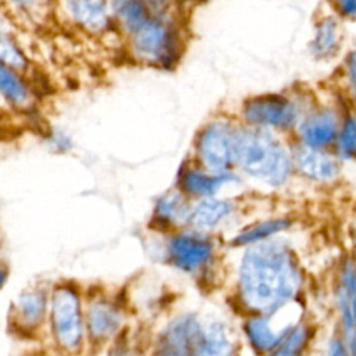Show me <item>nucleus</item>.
<instances>
[{
  "label": "nucleus",
  "instance_id": "obj_1",
  "mask_svg": "<svg viewBox=\"0 0 356 356\" xmlns=\"http://www.w3.org/2000/svg\"><path fill=\"white\" fill-rule=\"evenodd\" d=\"M241 293L248 306L274 312L296 292L299 277L288 250L277 242L249 249L241 264Z\"/></svg>",
  "mask_w": 356,
  "mask_h": 356
},
{
  "label": "nucleus",
  "instance_id": "obj_2",
  "mask_svg": "<svg viewBox=\"0 0 356 356\" xmlns=\"http://www.w3.org/2000/svg\"><path fill=\"white\" fill-rule=\"evenodd\" d=\"M234 157L250 175L280 185L289 171L284 149L263 129H246L234 138Z\"/></svg>",
  "mask_w": 356,
  "mask_h": 356
},
{
  "label": "nucleus",
  "instance_id": "obj_3",
  "mask_svg": "<svg viewBox=\"0 0 356 356\" xmlns=\"http://www.w3.org/2000/svg\"><path fill=\"white\" fill-rule=\"evenodd\" d=\"M51 323L57 341L67 349H74L81 343L82 324L79 302L70 288H60L51 300Z\"/></svg>",
  "mask_w": 356,
  "mask_h": 356
},
{
  "label": "nucleus",
  "instance_id": "obj_4",
  "mask_svg": "<svg viewBox=\"0 0 356 356\" xmlns=\"http://www.w3.org/2000/svg\"><path fill=\"white\" fill-rule=\"evenodd\" d=\"M234 138L224 122H213L200 136L199 153L203 163L216 172H222L234 157Z\"/></svg>",
  "mask_w": 356,
  "mask_h": 356
},
{
  "label": "nucleus",
  "instance_id": "obj_5",
  "mask_svg": "<svg viewBox=\"0 0 356 356\" xmlns=\"http://www.w3.org/2000/svg\"><path fill=\"white\" fill-rule=\"evenodd\" d=\"M132 35L136 53L147 60L163 61L172 51V32L161 19L149 17Z\"/></svg>",
  "mask_w": 356,
  "mask_h": 356
},
{
  "label": "nucleus",
  "instance_id": "obj_6",
  "mask_svg": "<svg viewBox=\"0 0 356 356\" xmlns=\"http://www.w3.org/2000/svg\"><path fill=\"white\" fill-rule=\"evenodd\" d=\"M245 117L257 125L289 127L295 122L296 110L293 104L281 96L268 95L252 99L245 106Z\"/></svg>",
  "mask_w": 356,
  "mask_h": 356
},
{
  "label": "nucleus",
  "instance_id": "obj_7",
  "mask_svg": "<svg viewBox=\"0 0 356 356\" xmlns=\"http://www.w3.org/2000/svg\"><path fill=\"white\" fill-rule=\"evenodd\" d=\"M203 327L193 317H181L171 323L160 339L161 356H196Z\"/></svg>",
  "mask_w": 356,
  "mask_h": 356
},
{
  "label": "nucleus",
  "instance_id": "obj_8",
  "mask_svg": "<svg viewBox=\"0 0 356 356\" xmlns=\"http://www.w3.org/2000/svg\"><path fill=\"white\" fill-rule=\"evenodd\" d=\"M171 261L185 271H193L200 267L211 253V245L209 241L193 236L179 235L170 243Z\"/></svg>",
  "mask_w": 356,
  "mask_h": 356
},
{
  "label": "nucleus",
  "instance_id": "obj_9",
  "mask_svg": "<svg viewBox=\"0 0 356 356\" xmlns=\"http://www.w3.org/2000/svg\"><path fill=\"white\" fill-rule=\"evenodd\" d=\"M74 19L82 26L97 31L107 22L106 0H65Z\"/></svg>",
  "mask_w": 356,
  "mask_h": 356
},
{
  "label": "nucleus",
  "instance_id": "obj_10",
  "mask_svg": "<svg viewBox=\"0 0 356 356\" xmlns=\"http://www.w3.org/2000/svg\"><path fill=\"white\" fill-rule=\"evenodd\" d=\"M337 134L335 118L330 113H318L303 122L302 136L312 147H318L330 143Z\"/></svg>",
  "mask_w": 356,
  "mask_h": 356
},
{
  "label": "nucleus",
  "instance_id": "obj_11",
  "mask_svg": "<svg viewBox=\"0 0 356 356\" xmlns=\"http://www.w3.org/2000/svg\"><path fill=\"white\" fill-rule=\"evenodd\" d=\"M121 317L118 312L106 303H96L90 307L88 314L89 331L93 338L103 339L113 335L120 327Z\"/></svg>",
  "mask_w": 356,
  "mask_h": 356
},
{
  "label": "nucleus",
  "instance_id": "obj_12",
  "mask_svg": "<svg viewBox=\"0 0 356 356\" xmlns=\"http://www.w3.org/2000/svg\"><path fill=\"white\" fill-rule=\"evenodd\" d=\"M196 356H231V342L220 323L203 327Z\"/></svg>",
  "mask_w": 356,
  "mask_h": 356
},
{
  "label": "nucleus",
  "instance_id": "obj_13",
  "mask_svg": "<svg viewBox=\"0 0 356 356\" xmlns=\"http://www.w3.org/2000/svg\"><path fill=\"white\" fill-rule=\"evenodd\" d=\"M296 163L306 175L316 179H327L337 172L335 163L328 156L313 149L299 150L296 153Z\"/></svg>",
  "mask_w": 356,
  "mask_h": 356
},
{
  "label": "nucleus",
  "instance_id": "obj_14",
  "mask_svg": "<svg viewBox=\"0 0 356 356\" xmlns=\"http://www.w3.org/2000/svg\"><path fill=\"white\" fill-rule=\"evenodd\" d=\"M234 179L232 175L218 174V175H207L199 171H185L181 177V184L185 192L192 195H211L214 193L222 184Z\"/></svg>",
  "mask_w": 356,
  "mask_h": 356
},
{
  "label": "nucleus",
  "instance_id": "obj_15",
  "mask_svg": "<svg viewBox=\"0 0 356 356\" xmlns=\"http://www.w3.org/2000/svg\"><path fill=\"white\" fill-rule=\"evenodd\" d=\"M229 210L231 206L224 200L206 199L196 206L189 218L193 227L199 229H206L214 227L229 213Z\"/></svg>",
  "mask_w": 356,
  "mask_h": 356
},
{
  "label": "nucleus",
  "instance_id": "obj_16",
  "mask_svg": "<svg viewBox=\"0 0 356 356\" xmlns=\"http://www.w3.org/2000/svg\"><path fill=\"white\" fill-rule=\"evenodd\" d=\"M246 332L254 348H257L259 350H270L280 342L286 330L274 331L267 320L252 318L246 324Z\"/></svg>",
  "mask_w": 356,
  "mask_h": 356
},
{
  "label": "nucleus",
  "instance_id": "obj_17",
  "mask_svg": "<svg viewBox=\"0 0 356 356\" xmlns=\"http://www.w3.org/2000/svg\"><path fill=\"white\" fill-rule=\"evenodd\" d=\"M113 7L129 32H134L149 18L140 0H113Z\"/></svg>",
  "mask_w": 356,
  "mask_h": 356
},
{
  "label": "nucleus",
  "instance_id": "obj_18",
  "mask_svg": "<svg viewBox=\"0 0 356 356\" xmlns=\"http://www.w3.org/2000/svg\"><path fill=\"white\" fill-rule=\"evenodd\" d=\"M0 93L15 104L25 103L28 97V90L24 82L7 67V64L0 61Z\"/></svg>",
  "mask_w": 356,
  "mask_h": 356
},
{
  "label": "nucleus",
  "instance_id": "obj_19",
  "mask_svg": "<svg viewBox=\"0 0 356 356\" xmlns=\"http://www.w3.org/2000/svg\"><path fill=\"white\" fill-rule=\"evenodd\" d=\"M44 296L38 291H29L21 295L18 300V309L22 320L26 324H36L40 321L44 312Z\"/></svg>",
  "mask_w": 356,
  "mask_h": 356
},
{
  "label": "nucleus",
  "instance_id": "obj_20",
  "mask_svg": "<svg viewBox=\"0 0 356 356\" xmlns=\"http://www.w3.org/2000/svg\"><path fill=\"white\" fill-rule=\"evenodd\" d=\"M289 225V221L286 220H271V221H266L261 222L253 228H250L249 231L241 234L239 236L235 238L234 243L235 245H243V243H249V242H254V241H260L264 239L267 236H270L274 232H278L284 228H286Z\"/></svg>",
  "mask_w": 356,
  "mask_h": 356
},
{
  "label": "nucleus",
  "instance_id": "obj_21",
  "mask_svg": "<svg viewBox=\"0 0 356 356\" xmlns=\"http://www.w3.org/2000/svg\"><path fill=\"white\" fill-rule=\"evenodd\" d=\"M337 44V26L332 19H325L320 24L316 39L313 42V51L317 56L328 54Z\"/></svg>",
  "mask_w": 356,
  "mask_h": 356
},
{
  "label": "nucleus",
  "instance_id": "obj_22",
  "mask_svg": "<svg viewBox=\"0 0 356 356\" xmlns=\"http://www.w3.org/2000/svg\"><path fill=\"white\" fill-rule=\"evenodd\" d=\"M157 214L160 218L175 222L185 216V203L178 193L165 195L157 204Z\"/></svg>",
  "mask_w": 356,
  "mask_h": 356
},
{
  "label": "nucleus",
  "instance_id": "obj_23",
  "mask_svg": "<svg viewBox=\"0 0 356 356\" xmlns=\"http://www.w3.org/2000/svg\"><path fill=\"white\" fill-rule=\"evenodd\" d=\"M305 342H306V330L303 327H298L284 341V343L270 356H300Z\"/></svg>",
  "mask_w": 356,
  "mask_h": 356
},
{
  "label": "nucleus",
  "instance_id": "obj_24",
  "mask_svg": "<svg viewBox=\"0 0 356 356\" xmlns=\"http://www.w3.org/2000/svg\"><path fill=\"white\" fill-rule=\"evenodd\" d=\"M0 61L13 67H22L25 60L17 46L4 35L0 33Z\"/></svg>",
  "mask_w": 356,
  "mask_h": 356
},
{
  "label": "nucleus",
  "instance_id": "obj_25",
  "mask_svg": "<svg viewBox=\"0 0 356 356\" xmlns=\"http://www.w3.org/2000/svg\"><path fill=\"white\" fill-rule=\"evenodd\" d=\"M339 150L343 156H356V120L346 121L339 138Z\"/></svg>",
  "mask_w": 356,
  "mask_h": 356
},
{
  "label": "nucleus",
  "instance_id": "obj_26",
  "mask_svg": "<svg viewBox=\"0 0 356 356\" xmlns=\"http://www.w3.org/2000/svg\"><path fill=\"white\" fill-rule=\"evenodd\" d=\"M339 11L345 15L356 14V0H335Z\"/></svg>",
  "mask_w": 356,
  "mask_h": 356
},
{
  "label": "nucleus",
  "instance_id": "obj_27",
  "mask_svg": "<svg viewBox=\"0 0 356 356\" xmlns=\"http://www.w3.org/2000/svg\"><path fill=\"white\" fill-rule=\"evenodd\" d=\"M348 72H349V79H350L352 88L356 92V50L350 54V57L348 60Z\"/></svg>",
  "mask_w": 356,
  "mask_h": 356
},
{
  "label": "nucleus",
  "instance_id": "obj_28",
  "mask_svg": "<svg viewBox=\"0 0 356 356\" xmlns=\"http://www.w3.org/2000/svg\"><path fill=\"white\" fill-rule=\"evenodd\" d=\"M330 356H348V353L339 341H334L330 349Z\"/></svg>",
  "mask_w": 356,
  "mask_h": 356
},
{
  "label": "nucleus",
  "instance_id": "obj_29",
  "mask_svg": "<svg viewBox=\"0 0 356 356\" xmlns=\"http://www.w3.org/2000/svg\"><path fill=\"white\" fill-rule=\"evenodd\" d=\"M15 4L21 6V7H31L33 4H36L39 0H13Z\"/></svg>",
  "mask_w": 356,
  "mask_h": 356
},
{
  "label": "nucleus",
  "instance_id": "obj_30",
  "mask_svg": "<svg viewBox=\"0 0 356 356\" xmlns=\"http://www.w3.org/2000/svg\"><path fill=\"white\" fill-rule=\"evenodd\" d=\"M156 8H164L168 4V0H147Z\"/></svg>",
  "mask_w": 356,
  "mask_h": 356
},
{
  "label": "nucleus",
  "instance_id": "obj_31",
  "mask_svg": "<svg viewBox=\"0 0 356 356\" xmlns=\"http://www.w3.org/2000/svg\"><path fill=\"white\" fill-rule=\"evenodd\" d=\"M111 356H131V353L128 352V349H121V348H118V349H115V352H114Z\"/></svg>",
  "mask_w": 356,
  "mask_h": 356
},
{
  "label": "nucleus",
  "instance_id": "obj_32",
  "mask_svg": "<svg viewBox=\"0 0 356 356\" xmlns=\"http://www.w3.org/2000/svg\"><path fill=\"white\" fill-rule=\"evenodd\" d=\"M350 348H352V356H356V337L352 339Z\"/></svg>",
  "mask_w": 356,
  "mask_h": 356
},
{
  "label": "nucleus",
  "instance_id": "obj_33",
  "mask_svg": "<svg viewBox=\"0 0 356 356\" xmlns=\"http://www.w3.org/2000/svg\"><path fill=\"white\" fill-rule=\"evenodd\" d=\"M4 280H6V271L4 270H1L0 268V286L3 285V282H4Z\"/></svg>",
  "mask_w": 356,
  "mask_h": 356
}]
</instances>
